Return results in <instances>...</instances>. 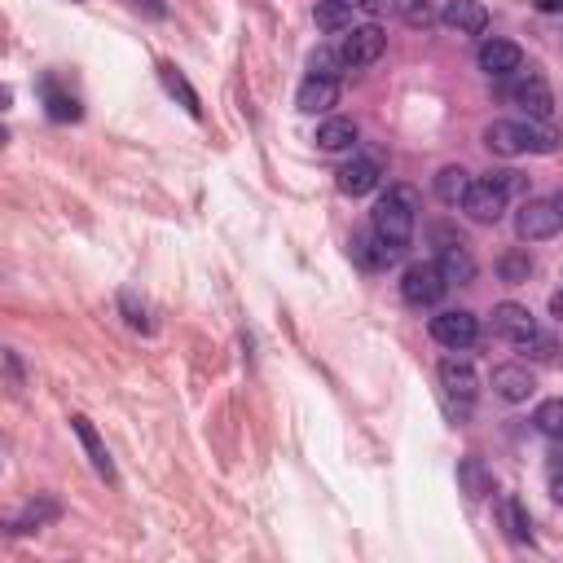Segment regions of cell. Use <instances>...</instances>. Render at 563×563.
Returning <instances> with one entry per match:
<instances>
[{
  "label": "cell",
  "instance_id": "cell-18",
  "mask_svg": "<svg viewBox=\"0 0 563 563\" xmlns=\"http://www.w3.org/2000/svg\"><path fill=\"white\" fill-rule=\"evenodd\" d=\"M484 146L493 154H502V159H515V154H524V124L498 119V124L484 128Z\"/></svg>",
  "mask_w": 563,
  "mask_h": 563
},
{
  "label": "cell",
  "instance_id": "cell-36",
  "mask_svg": "<svg viewBox=\"0 0 563 563\" xmlns=\"http://www.w3.org/2000/svg\"><path fill=\"white\" fill-rule=\"evenodd\" d=\"M550 498H555V506H563V471H550Z\"/></svg>",
  "mask_w": 563,
  "mask_h": 563
},
{
  "label": "cell",
  "instance_id": "cell-20",
  "mask_svg": "<svg viewBox=\"0 0 563 563\" xmlns=\"http://www.w3.org/2000/svg\"><path fill=\"white\" fill-rule=\"evenodd\" d=\"M458 489L467 493L471 502L489 498V493H493V471L484 467L480 458H462V462H458Z\"/></svg>",
  "mask_w": 563,
  "mask_h": 563
},
{
  "label": "cell",
  "instance_id": "cell-38",
  "mask_svg": "<svg viewBox=\"0 0 563 563\" xmlns=\"http://www.w3.org/2000/svg\"><path fill=\"white\" fill-rule=\"evenodd\" d=\"M550 317H555V322H563V291L550 295Z\"/></svg>",
  "mask_w": 563,
  "mask_h": 563
},
{
  "label": "cell",
  "instance_id": "cell-1",
  "mask_svg": "<svg viewBox=\"0 0 563 563\" xmlns=\"http://www.w3.org/2000/svg\"><path fill=\"white\" fill-rule=\"evenodd\" d=\"M418 212H423V203H418V194L410 190V185H392V190L374 203L370 225L383 242H392V247L401 251V247H410V238H414V216Z\"/></svg>",
  "mask_w": 563,
  "mask_h": 563
},
{
  "label": "cell",
  "instance_id": "cell-39",
  "mask_svg": "<svg viewBox=\"0 0 563 563\" xmlns=\"http://www.w3.org/2000/svg\"><path fill=\"white\" fill-rule=\"evenodd\" d=\"M537 9H542V14H559L563 0H537Z\"/></svg>",
  "mask_w": 563,
  "mask_h": 563
},
{
  "label": "cell",
  "instance_id": "cell-19",
  "mask_svg": "<svg viewBox=\"0 0 563 563\" xmlns=\"http://www.w3.org/2000/svg\"><path fill=\"white\" fill-rule=\"evenodd\" d=\"M471 172L462 168V163H449V168H440L436 172V198L440 203H449V207H462V198H467V190H471Z\"/></svg>",
  "mask_w": 563,
  "mask_h": 563
},
{
  "label": "cell",
  "instance_id": "cell-29",
  "mask_svg": "<svg viewBox=\"0 0 563 563\" xmlns=\"http://www.w3.org/2000/svg\"><path fill=\"white\" fill-rule=\"evenodd\" d=\"M524 150L555 154L559 150V132L555 128H542V119H528V124H524Z\"/></svg>",
  "mask_w": 563,
  "mask_h": 563
},
{
  "label": "cell",
  "instance_id": "cell-16",
  "mask_svg": "<svg viewBox=\"0 0 563 563\" xmlns=\"http://www.w3.org/2000/svg\"><path fill=\"white\" fill-rule=\"evenodd\" d=\"M339 194H348V198H361V194H370L374 185H379V163L374 159H352L339 168Z\"/></svg>",
  "mask_w": 563,
  "mask_h": 563
},
{
  "label": "cell",
  "instance_id": "cell-14",
  "mask_svg": "<svg viewBox=\"0 0 563 563\" xmlns=\"http://www.w3.org/2000/svg\"><path fill=\"white\" fill-rule=\"evenodd\" d=\"M335 102H339V80H322V75H308L300 84V93H295V106L304 115H326Z\"/></svg>",
  "mask_w": 563,
  "mask_h": 563
},
{
  "label": "cell",
  "instance_id": "cell-3",
  "mask_svg": "<svg viewBox=\"0 0 563 563\" xmlns=\"http://www.w3.org/2000/svg\"><path fill=\"white\" fill-rule=\"evenodd\" d=\"M432 339L449 352H467L480 339V317L467 313V308H445V313L432 317Z\"/></svg>",
  "mask_w": 563,
  "mask_h": 563
},
{
  "label": "cell",
  "instance_id": "cell-10",
  "mask_svg": "<svg viewBox=\"0 0 563 563\" xmlns=\"http://www.w3.org/2000/svg\"><path fill=\"white\" fill-rule=\"evenodd\" d=\"M480 71L493 75V80H506V75L524 71L520 44H511V40H484L480 44Z\"/></svg>",
  "mask_w": 563,
  "mask_h": 563
},
{
  "label": "cell",
  "instance_id": "cell-17",
  "mask_svg": "<svg viewBox=\"0 0 563 563\" xmlns=\"http://www.w3.org/2000/svg\"><path fill=\"white\" fill-rule=\"evenodd\" d=\"M401 256V251L392 247V242H383L379 234H361L352 238V260L361 264V269H388V264Z\"/></svg>",
  "mask_w": 563,
  "mask_h": 563
},
{
  "label": "cell",
  "instance_id": "cell-4",
  "mask_svg": "<svg viewBox=\"0 0 563 563\" xmlns=\"http://www.w3.org/2000/svg\"><path fill=\"white\" fill-rule=\"evenodd\" d=\"M445 291H449V282L440 273V264H410L401 278V300L410 308H432V304H440Z\"/></svg>",
  "mask_w": 563,
  "mask_h": 563
},
{
  "label": "cell",
  "instance_id": "cell-21",
  "mask_svg": "<svg viewBox=\"0 0 563 563\" xmlns=\"http://www.w3.org/2000/svg\"><path fill=\"white\" fill-rule=\"evenodd\" d=\"M40 93H44V110H49V119H58V124H75V119L84 115L80 102H75V93H62L58 80H44Z\"/></svg>",
  "mask_w": 563,
  "mask_h": 563
},
{
  "label": "cell",
  "instance_id": "cell-25",
  "mask_svg": "<svg viewBox=\"0 0 563 563\" xmlns=\"http://www.w3.org/2000/svg\"><path fill=\"white\" fill-rule=\"evenodd\" d=\"M313 18L322 31H348L352 27V0H322V5L313 9Z\"/></svg>",
  "mask_w": 563,
  "mask_h": 563
},
{
  "label": "cell",
  "instance_id": "cell-30",
  "mask_svg": "<svg viewBox=\"0 0 563 563\" xmlns=\"http://www.w3.org/2000/svg\"><path fill=\"white\" fill-rule=\"evenodd\" d=\"M339 66H344V58L330 49H317L313 58H308V75H322V80H339Z\"/></svg>",
  "mask_w": 563,
  "mask_h": 563
},
{
  "label": "cell",
  "instance_id": "cell-7",
  "mask_svg": "<svg viewBox=\"0 0 563 563\" xmlns=\"http://www.w3.org/2000/svg\"><path fill=\"white\" fill-rule=\"evenodd\" d=\"M506 198H511V194L498 190V185L484 176V181H476L467 190V198H462V212L476 220V225H498L502 212H506Z\"/></svg>",
  "mask_w": 563,
  "mask_h": 563
},
{
  "label": "cell",
  "instance_id": "cell-23",
  "mask_svg": "<svg viewBox=\"0 0 563 563\" xmlns=\"http://www.w3.org/2000/svg\"><path fill=\"white\" fill-rule=\"evenodd\" d=\"M317 146L330 150V154L357 146V124H352V119H326V124L317 128Z\"/></svg>",
  "mask_w": 563,
  "mask_h": 563
},
{
  "label": "cell",
  "instance_id": "cell-12",
  "mask_svg": "<svg viewBox=\"0 0 563 563\" xmlns=\"http://www.w3.org/2000/svg\"><path fill=\"white\" fill-rule=\"evenodd\" d=\"M440 22H445L449 31H458V36H480V31L489 27V9H484L480 0H449V5L440 9Z\"/></svg>",
  "mask_w": 563,
  "mask_h": 563
},
{
  "label": "cell",
  "instance_id": "cell-6",
  "mask_svg": "<svg viewBox=\"0 0 563 563\" xmlns=\"http://www.w3.org/2000/svg\"><path fill=\"white\" fill-rule=\"evenodd\" d=\"M383 49H388V36L374 22H366V27H348L344 44H339V58H344V66H370L383 58Z\"/></svg>",
  "mask_w": 563,
  "mask_h": 563
},
{
  "label": "cell",
  "instance_id": "cell-11",
  "mask_svg": "<svg viewBox=\"0 0 563 563\" xmlns=\"http://www.w3.org/2000/svg\"><path fill=\"white\" fill-rule=\"evenodd\" d=\"M493 392H498L502 401L520 405V401H528V396L537 392V379H533V370L528 366H520V361H506V366L493 370Z\"/></svg>",
  "mask_w": 563,
  "mask_h": 563
},
{
  "label": "cell",
  "instance_id": "cell-26",
  "mask_svg": "<svg viewBox=\"0 0 563 563\" xmlns=\"http://www.w3.org/2000/svg\"><path fill=\"white\" fill-rule=\"evenodd\" d=\"M533 427H537L542 436H550V440H559V436H563V396H550V401L537 405Z\"/></svg>",
  "mask_w": 563,
  "mask_h": 563
},
{
  "label": "cell",
  "instance_id": "cell-37",
  "mask_svg": "<svg viewBox=\"0 0 563 563\" xmlns=\"http://www.w3.org/2000/svg\"><path fill=\"white\" fill-rule=\"evenodd\" d=\"M546 458H550V471H563V436L555 440V445H550V454H546Z\"/></svg>",
  "mask_w": 563,
  "mask_h": 563
},
{
  "label": "cell",
  "instance_id": "cell-15",
  "mask_svg": "<svg viewBox=\"0 0 563 563\" xmlns=\"http://www.w3.org/2000/svg\"><path fill=\"white\" fill-rule=\"evenodd\" d=\"M440 273H445V282L449 286H467V282H476V256L467 251V242H449L445 251H440Z\"/></svg>",
  "mask_w": 563,
  "mask_h": 563
},
{
  "label": "cell",
  "instance_id": "cell-31",
  "mask_svg": "<svg viewBox=\"0 0 563 563\" xmlns=\"http://www.w3.org/2000/svg\"><path fill=\"white\" fill-rule=\"evenodd\" d=\"M405 18H410V27H432L440 14L427 5V0H410V5H405Z\"/></svg>",
  "mask_w": 563,
  "mask_h": 563
},
{
  "label": "cell",
  "instance_id": "cell-5",
  "mask_svg": "<svg viewBox=\"0 0 563 563\" xmlns=\"http://www.w3.org/2000/svg\"><path fill=\"white\" fill-rule=\"evenodd\" d=\"M440 383H445V396H449V405H454V414H467L476 392H480L476 366H471L467 357H445L440 361Z\"/></svg>",
  "mask_w": 563,
  "mask_h": 563
},
{
  "label": "cell",
  "instance_id": "cell-32",
  "mask_svg": "<svg viewBox=\"0 0 563 563\" xmlns=\"http://www.w3.org/2000/svg\"><path fill=\"white\" fill-rule=\"evenodd\" d=\"M489 181L498 185V190H506V194H520V190H524V176H520V172H511V168L489 172Z\"/></svg>",
  "mask_w": 563,
  "mask_h": 563
},
{
  "label": "cell",
  "instance_id": "cell-13",
  "mask_svg": "<svg viewBox=\"0 0 563 563\" xmlns=\"http://www.w3.org/2000/svg\"><path fill=\"white\" fill-rule=\"evenodd\" d=\"M71 432L80 436V445H84V454H88V462H93L97 476H102L106 484H115V462H110V449H106V440L97 436V427L88 423L84 414H75L71 418Z\"/></svg>",
  "mask_w": 563,
  "mask_h": 563
},
{
  "label": "cell",
  "instance_id": "cell-27",
  "mask_svg": "<svg viewBox=\"0 0 563 563\" xmlns=\"http://www.w3.org/2000/svg\"><path fill=\"white\" fill-rule=\"evenodd\" d=\"M502 524H506V533H511L515 542H528V537H533V520H528V511H524L520 498H506L502 502Z\"/></svg>",
  "mask_w": 563,
  "mask_h": 563
},
{
  "label": "cell",
  "instance_id": "cell-22",
  "mask_svg": "<svg viewBox=\"0 0 563 563\" xmlns=\"http://www.w3.org/2000/svg\"><path fill=\"white\" fill-rule=\"evenodd\" d=\"M53 520H58V502H53V498H36V502L22 506L18 520H9V533H36V528L53 524Z\"/></svg>",
  "mask_w": 563,
  "mask_h": 563
},
{
  "label": "cell",
  "instance_id": "cell-33",
  "mask_svg": "<svg viewBox=\"0 0 563 563\" xmlns=\"http://www.w3.org/2000/svg\"><path fill=\"white\" fill-rule=\"evenodd\" d=\"M361 9H366L370 18H383V14H401L405 9V0H357Z\"/></svg>",
  "mask_w": 563,
  "mask_h": 563
},
{
  "label": "cell",
  "instance_id": "cell-9",
  "mask_svg": "<svg viewBox=\"0 0 563 563\" xmlns=\"http://www.w3.org/2000/svg\"><path fill=\"white\" fill-rule=\"evenodd\" d=\"M511 97H515V106L528 110V119H542L546 124V119L555 115V93H550V84L537 71H524L520 84L511 88Z\"/></svg>",
  "mask_w": 563,
  "mask_h": 563
},
{
  "label": "cell",
  "instance_id": "cell-34",
  "mask_svg": "<svg viewBox=\"0 0 563 563\" xmlns=\"http://www.w3.org/2000/svg\"><path fill=\"white\" fill-rule=\"evenodd\" d=\"M132 14H146V18H168V5L163 0H124Z\"/></svg>",
  "mask_w": 563,
  "mask_h": 563
},
{
  "label": "cell",
  "instance_id": "cell-28",
  "mask_svg": "<svg viewBox=\"0 0 563 563\" xmlns=\"http://www.w3.org/2000/svg\"><path fill=\"white\" fill-rule=\"evenodd\" d=\"M498 273H502L506 286H524L528 273H533V256H528V251H506V256L498 260Z\"/></svg>",
  "mask_w": 563,
  "mask_h": 563
},
{
  "label": "cell",
  "instance_id": "cell-2",
  "mask_svg": "<svg viewBox=\"0 0 563 563\" xmlns=\"http://www.w3.org/2000/svg\"><path fill=\"white\" fill-rule=\"evenodd\" d=\"M563 229V207L559 198H528V203L515 212V234L524 242H546Z\"/></svg>",
  "mask_w": 563,
  "mask_h": 563
},
{
  "label": "cell",
  "instance_id": "cell-35",
  "mask_svg": "<svg viewBox=\"0 0 563 563\" xmlns=\"http://www.w3.org/2000/svg\"><path fill=\"white\" fill-rule=\"evenodd\" d=\"M124 313H128V322L137 326V330H150V322H146V308H137V300H132V291H124Z\"/></svg>",
  "mask_w": 563,
  "mask_h": 563
},
{
  "label": "cell",
  "instance_id": "cell-24",
  "mask_svg": "<svg viewBox=\"0 0 563 563\" xmlns=\"http://www.w3.org/2000/svg\"><path fill=\"white\" fill-rule=\"evenodd\" d=\"M159 75H163V88H168V93L172 97H181V106L185 110H190V115L198 119V115H203V102H198V93H194V88H190V80H185V75L181 71H176V66L172 62H163L159 66Z\"/></svg>",
  "mask_w": 563,
  "mask_h": 563
},
{
  "label": "cell",
  "instance_id": "cell-8",
  "mask_svg": "<svg viewBox=\"0 0 563 563\" xmlns=\"http://www.w3.org/2000/svg\"><path fill=\"white\" fill-rule=\"evenodd\" d=\"M493 330H498L502 339H511V344H520V348H528V344H537V322H533V313H528L524 304H498L493 308Z\"/></svg>",
  "mask_w": 563,
  "mask_h": 563
}]
</instances>
